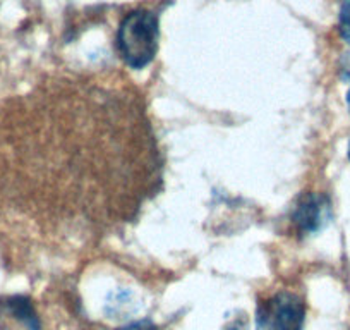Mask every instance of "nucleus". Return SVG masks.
<instances>
[{
  "mask_svg": "<svg viewBox=\"0 0 350 330\" xmlns=\"http://www.w3.org/2000/svg\"><path fill=\"white\" fill-rule=\"evenodd\" d=\"M158 16L146 9H136L122 19L117 33V49L124 62L133 69H143L158 52Z\"/></svg>",
  "mask_w": 350,
  "mask_h": 330,
  "instance_id": "f257e3e1",
  "label": "nucleus"
},
{
  "mask_svg": "<svg viewBox=\"0 0 350 330\" xmlns=\"http://www.w3.org/2000/svg\"><path fill=\"white\" fill-rule=\"evenodd\" d=\"M304 318V301L294 292L282 291L259 303L256 330H302Z\"/></svg>",
  "mask_w": 350,
  "mask_h": 330,
  "instance_id": "f03ea898",
  "label": "nucleus"
},
{
  "mask_svg": "<svg viewBox=\"0 0 350 330\" xmlns=\"http://www.w3.org/2000/svg\"><path fill=\"white\" fill-rule=\"evenodd\" d=\"M329 218V203L323 194H306L294 208L292 220L302 234H311L325 227Z\"/></svg>",
  "mask_w": 350,
  "mask_h": 330,
  "instance_id": "7ed1b4c3",
  "label": "nucleus"
},
{
  "mask_svg": "<svg viewBox=\"0 0 350 330\" xmlns=\"http://www.w3.org/2000/svg\"><path fill=\"white\" fill-rule=\"evenodd\" d=\"M2 309L12 318L19 320L26 329L29 330H40L38 315H36L35 308H33L31 301L25 296H11V298L2 301Z\"/></svg>",
  "mask_w": 350,
  "mask_h": 330,
  "instance_id": "20e7f679",
  "label": "nucleus"
},
{
  "mask_svg": "<svg viewBox=\"0 0 350 330\" xmlns=\"http://www.w3.org/2000/svg\"><path fill=\"white\" fill-rule=\"evenodd\" d=\"M338 26H340V35L350 45V2L342 5L338 16Z\"/></svg>",
  "mask_w": 350,
  "mask_h": 330,
  "instance_id": "39448f33",
  "label": "nucleus"
},
{
  "mask_svg": "<svg viewBox=\"0 0 350 330\" xmlns=\"http://www.w3.org/2000/svg\"><path fill=\"white\" fill-rule=\"evenodd\" d=\"M117 330H158V329L153 325V323L148 322V320H143V322L131 323V325H126L122 327V329H117Z\"/></svg>",
  "mask_w": 350,
  "mask_h": 330,
  "instance_id": "423d86ee",
  "label": "nucleus"
},
{
  "mask_svg": "<svg viewBox=\"0 0 350 330\" xmlns=\"http://www.w3.org/2000/svg\"><path fill=\"white\" fill-rule=\"evenodd\" d=\"M347 100H349V105H350V92H349V97H347Z\"/></svg>",
  "mask_w": 350,
  "mask_h": 330,
  "instance_id": "0eeeda50",
  "label": "nucleus"
},
{
  "mask_svg": "<svg viewBox=\"0 0 350 330\" xmlns=\"http://www.w3.org/2000/svg\"><path fill=\"white\" fill-rule=\"evenodd\" d=\"M349 158H350V144H349Z\"/></svg>",
  "mask_w": 350,
  "mask_h": 330,
  "instance_id": "6e6552de",
  "label": "nucleus"
}]
</instances>
